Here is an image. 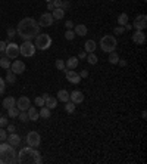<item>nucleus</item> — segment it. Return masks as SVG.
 <instances>
[{
	"mask_svg": "<svg viewBox=\"0 0 147 164\" xmlns=\"http://www.w3.org/2000/svg\"><path fill=\"white\" fill-rule=\"evenodd\" d=\"M16 34L24 40H31L37 34H40V25L31 16L22 18L19 21V24L16 25Z\"/></svg>",
	"mask_w": 147,
	"mask_h": 164,
	"instance_id": "1",
	"label": "nucleus"
},
{
	"mask_svg": "<svg viewBox=\"0 0 147 164\" xmlns=\"http://www.w3.org/2000/svg\"><path fill=\"white\" fill-rule=\"evenodd\" d=\"M16 163L19 164H41L43 157H41L40 151L33 146H25L16 154Z\"/></svg>",
	"mask_w": 147,
	"mask_h": 164,
	"instance_id": "2",
	"label": "nucleus"
},
{
	"mask_svg": "<svg viewBox=\"0 0 147 164\" xmlns=\"http://www.w3.org/2000/svg\"><path fill=\"white\" fill-rule=\"evenodd\" d=\"M16 151L10 144H0V164L16 163Z\"/></svg>",
	"mask_w": 147,
	"mask_h": 164,
	"instance_id": "3",
	"label": "nucleus"
},
{
	"mask_svg": "<svg viewBox=\"0 0 147 164\" xmlns=\"http://www.w3.org/2000/svg\"><path fill=\"white\" fill-rule=\"evenodd\" d=\"M118 46V40L116 37L112 34H106L101 37L100 40V49L105 52V53H110V52H115V49Z\"/></svg>",
	"mask_w": 147,
	"mask_h": 164,
	"instance_id": "4",
	"label": "nucleus"
},
{
	"mask_svg": "<svg viewBox=\"0 0 147 164\" xmlns=\"http://www.w3.org/2000/svg\"><path fill=\"white\" fill-rule=\"evenodd\" d=\"M34 46H35V49H40V50H47V49L52 46V37L49 34H46V33L37 34L35 36Z\"/></svg>",
	"mask_w": 147,
	"mask_h": 164,
	"instance_id": "5",
	"label": "nucleus"
},
{
	"mask_svg": "<svg viewBox=\"0 0 147 164\" xmlns=\"http://www.w3.org/2000/svg\"><path fill=\"white\" fill-rule=\"evenodd\" d=\"M35 46H34V43L31 40H25L22 44L19 46V53L22 56H25V58H31L35 55Z\"/></svg>",
	"mask_w": 147,
	"mask_h": 164,
	"instance_id": "6",
	"label": "nucleus"
},
{
	"mask_svg": "<svg viewBox=\"0 0 147 164\" xmlns=\"http://www.w3.org/2000/svg\"><path fill=\"white\" fill-rule=\"evenodd\" d=\"M5 55L9 59H15L19 56V46L16 43H7L6 49H5Z\"/></svg>",
	"mask_w": 147,
	"mask_h": 164,
	"instance_id": "7",
	"label": "nucleus"
},
{
	"mask_svg": "<svg viewBox=\"0 0 147 164\" xmlns=\"http://www.w3.org/2000/svg\"><path fill=\"white\" fill-rule=\"evenodd\" d=\"M41 142V136L37 132H30L27 135V144L28 146H33V148H38Z\"/></svg>",
	"mask_w": 147,
	"mask_h": 164,
	"instance_id": "8",
	"label": "nucleus"
},
{
	"mask_svg": "<svg viewBox=\"0 0 147 164\" xmlns=\"http://www.w3.org/2000/svg\"><path fill=\"white\" fill-rule=\"evenodd\" d=\"M147 27V16L146 15H138L135 21H134L133 24V28L134 30H143L144 31V28Z\"/></svg>",
	"mask_w": 147,
	"mask_h": 164,
	"instance_id": "9",
	"label": "nucleus"
},
{
	"mask_svg": "<svg viewBox=\"0 0 147 164\" xmlns=\"http://www.w3.org/2000/svg\"><path fill=\"white\" fill-rule=\"evenodd\" d=\"M10 71L12 73H15V74L18 75V74H22L24 71H25V64L22 61H19V59H16V61H14L12 64H10Z\"/></svg>",
	"mask_w": 147,
	"mask_h": 164,
	"instance_id": "10",
	"label": "nucleus"
},
{
	"mask_svg": "<svg viewBox=\"0 0 147 164\" xmlns=\"http://www.w3.org/2000/svg\"><path fill=\"white\" fill-rule=\"evenodd\" d=\"M30 107H31V101H30L28 96H21L19 99L16 101V108L19 111H27Z\"/></svg>",
	"mask_w": 147,
	"mask_h": 164,
	"instance_id": "11",
	"label": "nucleus"
},
{
	"mask_svg": "<svg viewBox=\"0 0 147 164\" xmlns=\"http://www.w3.org/2000/svg\"><path fill=\"white\" fill-rule=\"evenodd\" d=\"M53 21L54 19H53V16H52V14H43L37 22H38L40 27H50L53 24Z\"/></svg>",
	"mask_w": 147,
	"mask_h": 164,
	"instance_id": "12",
	"label": "nucleus"
},
{
	"mask_svg": "<svg viewBox=\"0 0 147 164\" xmlns=\"http://www.w3.org/2000/svg\"><path fill=\"white\" fill-rule=\"evenodd\" d=\"M133 41L135 44H144L146 43V33L143 30H135L133 34Z\"/></svg>",
	"mask_w": 147,
	"mask_h": 164,
	"instance_id": "13",
	"label": "nucleus"
},
{
	"mask_svg": "<svg viewBox=\"0 0 147 164\" xmlns=\"http://www.w3.org/2000/svg\"><path fill=\"white\" fill-rule=\"evenodd\" d=\"M69 101L74 102L75 105H77V103H81L82 101H84V93L80 92V90H74V92L69 93Z\"/></svg>",
	"mask_w": 147,
	"mask_h": 164,
	"instance_id": "14",
	"label": "nucleus"
},
{
	"mask_svg": "<svg viewBox=\"0 0 147 164\" xmlns=\"http://www.w3.org/2000/svg\"><path fill=\"white\" fill-rule=\"evenodd\" d=\"M66 78H68V82L72 83V84H78L81 82L80 74L77 71H74V69H69V71L66 69Z\"/></svg>",
	"mask_w": 147,
	"mask_h": 164,
	"instance_id": "15",
	"label": "nucleus"
},
{
	"mask_svg": "<svg viewBox=\"0 0 147 164\" xmlns=\"http://www.w3.org/2000/svg\"><path fill=\"white\" fill-rule=\"evenodd\" d=\"M87 31H88V28H87V25H84V24L74 25V33H75V36H80V37L87 36Z\"/></svg>",
	"mask_w": 147,
	"mask_h": 164,
	"instance_id": "16",
	"label": "nucleus"
},
{
	"mask_svg": "<svg viewBox=\"0 0 147 164\" xmlns=\"http://www.w3.org/2000/svg\"><path fill=\"white\" fill-rule=\"evenodd\" d=\"M78 58L77 56H71V58H68V61L65 62V67H66V69H75L77 67H78Z\"/></svg>",
	"mask_w": 147,
	"mask_h": 164,
	"instance_id": "17",
	"label": "nucleus"
},
{
	"mask_svg": "<svg viewBox=\"0 0 147 164\" xmlns=\"http://www.w3.org/2000/svg\"><path fill=\"white\" fill-rule=\"evenodd\" d=\"M7 142H9V144L12 145V146H15V148H16V146H19L21 145V137L18 136V135H16V133H10V135H9V137H7L6 139Z\"/></svg>",
	"mask_w": 147,
	"mask_h": 164,
	"instance_id": "18",
	"label": "nucleus"
},
{
	"mask_svg": "<svg viewBox=\"0 0 147 164\" xmlns=\"http://www.w3.org/2000/svg\"><path fill=\"white\" fill-rule=\"evenodd\" d=\"M84 49H85L87 53H93V52H96V49H97V44H96L94 40H87L84 43Z\"/></svg>",
	"mask_w": 147,
	"mask_h": 164,
	"instance_id": "19",
	"label": "nucleus"
},
{
	"mask_svg": "<svg viewBox=\"0 0 147 164\" xmlns=\"http://www.w3.org/2000/svg\"><path fill=\"white\" fill-rule=\"evenodd\" d=\"M52 16H53V19H56V21L63 19V16H65V9H62V7H54Z\"/></svg>",
	"mask_w": 147,
	"mask_h": 164,
	"instance_id": "20",
	"label": "nucleus"
},
{
	"mask_svg": "<svg viewBox=\"0 0 147 164\" xmlns=\"http://www.w3.org/2000/svg\"><path fill=\"white\" fill-rule=\"evenodd\" d=\"M27 114H28V118H30V120H33V121H37V120L40 118V116H38V111L34 108V107H30V108L27 109Z\"/></svg>",
	"mask_w": 147,
	"mask_h": 164,
	"instance_id": "21",
	"label": "nucleus"
},
{
	"mask_svg": "<svg viewBox=\"0 0 147 164\" xmlns=\"http://www.w3.org/2000/svg\"><path fill=\"white\" fill-rule=\"evenodd\" d=\"M15 105H16V99H15L14 96H7V98L3 99V107L6 109H9L10 107H15Z\"/></svg>",
	"mask_w": 147,
	"mask_h": 164,
	"instance_id": "22",
	"label": "nucleus"
},
{
	"mask_svg": "<svg viewBox=\"0 0 147 164\" xmlns=\"http://www.w3.org/2000/svg\"><path fill=\"white\" fill-rule=\"evenodd\" d=\"M44 105H46L49 109H54L56 107H58V99L53 98V96H49V98L46 99V102H44Z\"/></svg>",
	"mask_w": 147,
	"mask_h": 164,
	"instance_id": "23",
	"label": "nucleus"
},
{
	"mask_svg": "<svg viewBox=\"0 0 147 164\" xmlns=\"http://www.w3.org/2000/svg\"><path fill=\"white\" fill-rule=\"evenodd\" d=\"M58 101H60V102H68V101H69V93H68V90L62 89L58 92Z\"/></svg>",
	"mask_w": 147,
	"mask_h": 164,
	"instance_id": "24",
	"label": "nucleus"
},
{
	"mask_svg": "<svg viewBox=\"0 0 147 164\" xmlns=\"http://www.w3.org/2000/svg\"><path fill=\"white\" fill-rule=\"evenodd\" d=\"M38 116H40L41 118H50V116H52V109H49L46 105H44V107H41Z\"/></svg>",
	"mask_w": 147,
	"mask_h": 164,
	"instance_id": "25",
	"label": "nucleus"
},
{
	"mask_svg": "<svg viewBox=\"0 0 147 164\" xmlns=\"http://www.w3.org/2000/svg\"><path fill=\"white\" fill-rule=\"evenodd\" d=\"M107 61H109V64H112V65H116L118 61H119V56H118L116 52H110V53H109V58H107Z\"/></svg>",
	"mask_w": 147,
	"mask_h": 164,
	"instance_id": "26",
	"label": "nucleus"
},
{
	"mask_svg": "<svg viewBox=\"0 0 147 164\" xmlns=\"http://www.w3.org/2000/svg\"><path fill=\"white\" fill-rule=\"evenodd\" d=\"M19 109L16 108V105H15V107H10V108L7 109V116L10 117V118H16V117L19 116Z\"/></svg>",
	"mask_w": 147,
	"mask_h": 164,
	"instance_id": "27",
	"label": "nucleus"
},
{
	"mask_svg": "<svg viewBox=\"0 0 147 164\" xmlns=\"http://www.w3.org/2000/svg\"><path fill=\"white\" fill-rule=\"evenodd\" d=\"M85 58H87V62L88 64H90V65H96V64H97V61H99V58H97V55L94 53H87V56H85Z\"/></svg>",
	"mask_w": 147,
	"mask_h": 164,
	"instance_id": "28",
	"label": "nucleus"
},
{
	"mask_svg": "<svg viewBox=\"0 0 147 164\" xmlns=\"http://www.w3.org/2000/svg\"><path fill=\"white\" fill-rule=\"evenodd\" d=\"M6 83H9V84H15L16 83V74L12 73V71H9V69H7V74H6Z\"/></svg>",
	"mask_w": 147,
	"mask_h": 164,
	"instance_id": "29",
	"label": "nucleus"
},
{
	"mask_svg": "<svg viewBox=\"0 0 147 164\" xmlns=\"http://www.w3.org/2000/svg\"><path fill=\"white\" fill-rule=\"evenodd\" d=\"M0 67H2L3 69H9V68H10V61H9V58L3 56V58L0 59Z\"/></svg>",
	"mask_w": 147,
	"mask_h": 164,
	"instance_id": "30",
	"label": "nucleus"
},
{
	"mask_svg": "<svg viewBox=\"0 0 147 164\" xmlns=\"http://www.w3.org/2000/svg\"><path fill=\"white\" fill-rule=\"evenodd\" d=\"M118 24L122 25V27H124L125 24H128V15L125 14V12H124V14H121L119 16H118Z\"/></svg>",
	"mask_w": 147,
	"mask_h": 164,
	"instance_id": "31",
	"label": "nucleus"
},
{
	"mask_svg": "<svg viewBox=\"0 0 147 164\" xmlns=\"http://www.w3.org/2000/svg\"><path fill=\"white\" fill-rule=\"evenodd\" d=\"M66 105H65V111H66L68 114H72L74 111H75V103L71 102V101H68V102H65Z\"/></svg>",
	"mask_w": 147,
	"mask_h": 164,
	"instance_id": "32",
	"label": "nucleus"
},
{
	"mask_svg": "<svg viewBox=\"0 0 147 164\" xmlns=\"http://www.w3.org/2000/svg\"><path fill=\"white\" fill-rule=\"evenodd\" d=\"M56 68L60 69V71H66V67H65V61H62V59H58V61H56Z\"/></svg>",
	"mask_w": 147,
	"mask_h": 164,
	"instance_id": "33",
	"label": "nucleus"
},
{
	"mask_svg": "<svg viewBox=\"0 0 147 164\" xmlns=\"http://www.w3.org/2000/svg\"><path fill=\"white\" fill-rule=\"evenodd\" d=\"M19 120L21 121H22V123H27L28 120H30V118H28V114H27V111H21L19 112Z\"/></svg>",
	"mask_w": 147,
	"mask_h": 164,
	"instance_id": "34",
	"label": "nucleus"
},
{
	"mask_svg": "<svg viewBox=\"0 0 147 164\" xmlns=\"http://www.w3.org/2000/svg\"><path fill=\"white\" fill-rule=\"evenodd\" d=\"M65 39L69 40V41L75 39V33H74V30H66V33H65Z\"/></svg>",
	"mask_w": 147,
	"mask_h": 164,
	"instance_id": "35",
	"label": "nucleus"
},
{
	"mask_svg": "<svg viewBox=\"0 0 147 164\" xmlns=\"http://www.w3.org/2000/svg\"><path fill=\"white\" fill-rule=\"evenodd\" d=\"M34 102H35L37 107H44V102H46V101H44V98H43V96H37Z\"/></svg>",
	"mask_w": 147,
	"mask_h": 164,
	"instance_id": "36",
	"label": "nucleus"
},
{
	"mask_svg": "<svg viewBox=\"0 0 147 164\" xmlns=\"http://www.w3.org/2000/svg\"><path fill=\"white\" fill-rule=\"evenodd\" d=\"M15 36H16V28H7V37L14 39Z\"/></svg>",
	"mask_w": 147,
	"mask_h": 164,
	"instance_id": "37",
	"label": "nucleus"
},
{
	"mask_svg": "<svg viewBox=\"0 0 147 164\" xmlns=\"http://www.w3.org/2000/svg\"><path fill=\"white\" fill-rule=\"evenodd\" d=\"M5 89H6V82H5L2 77H0V95L5 92Z\"/></svg>",
	"mask_w": 147,
	"mask_h": 164,
	"instance_id": "38",
	"label": "nucleus"
},
{
	"mask_svg": "<svg viewBox=\"0 0 147 164\" xmlns=\"http://www.w3.org/2000/svg\"><path fill=\"white\" fill-rule=\"evenodd\" d=\"M125 33V27H122V25H119V27H116L115 28V34H124Z\"/></svg>",
	"mask_w": 147,
	"mask_h": 164,
	"instance_id": "39",
	"label": "nucleus"
},
{
	"mask_svg": "<svg viewBox=\"0 0 147 164\" xmlns=\"http://www.w3.org/2000/svg\"><path fill=\"white\" fill-rule=\"evenodd\" d=\"M6 139H7L6 130H3L2 127H0V141H6Z\"/></svg>",
	"mask_w": 147,
	"mask_h": 164,
	"instance_id": "40",
	"label": "nucleus"
},
{
	"mask_svg": "<svg viewBox=\"0 0 147 164\" xmlns=\"http://www.w3.org/2000/svg\"><path fill=\"white\" fill-rule=\"evenodd\" d=\"M5 126H7V117L0 116V127H5Z\"/></svg>",
	"mask_w": 147,
	"mask_h": 164,
	"instance_id": "41",
	"label": "nucleus"
},
{
	"mask_svg": "<svg viewBox=\"0 0 147 164\" xmlns=\"http://www.w3.org/2000/svg\"><path fill=\"white\" fill-rule=\"evenodd\" d=\"M6 41H3V40H0V52L2 53H5V49H6Z\"/></svg>",
	"mask_w": 147,
	"mask_h": 164,
	"instance_id": "42",
	"label": "nucleus"
},
{
	"mask_svg": "<svg viewBox=\"0 0 147 164\" xmlns=\"http://www.w3.org/2000/svg\"><path fill=\"white\" fill-rule=\"evenodd\" d=\"M65 27H66V30H72V28H74V22H72V21H66V22H65Z\"/></svg>",
	"mask_w": 147,
	"mask_h": 164,
	"instance_id": "43",
	"label": "nucleus"
},
{
	"mask_svg": "<svg viewBox=\"0 0 147 164\" xmlns=\"http://www.w3.org/2000/svg\"><path fill=\"white\" fill-rule=\"evenodd\" d=\"M80 77H81V78H87V77H88V71H87V69H82V71L80 73Z\"/></svg>",
	"mask_w": 147,
	"mask_h": 164,
	"instance_id": "44",
	"label": "nucleus"
},
{
	"mask_svg": "<svg viewBox=\"0 0 147 164\" xmlns=\"http://www.w3.org/2000/svg\"><path fill=\"white\" fill-rule=\"evenodd\" d=\"M52 3H53L54 7H62V0H53Z\"/></svg>",
	"mask_w": 147,
	"mask_h": 164,
	"instance_id": "45",
	"label": "nucleus"
},
{
	"mask_svg": "<svg viewBox=\"0 0 147 164\" xmlns=\"http://www.w3.org/2000/svg\"><path fill=\"white\" fill-rule=\"evenodd\" d=\"M15 129H16V127H15L14 124H9V127H7V130H9V133H14V132H15Z\"/></svg>",
	"mask_w": 147,
	"mask_h": 164,
	"instance_id": "46",
	"label": "nucleus"
},
{
	"mask_svg": "<svg viewBox=\"0 0 147 164\" xmlns=\"http://www.w3.org/2000/svg\"><path fill=\"white\" fill-rule=\"evenodd\" d=\"M85 56H87V52H80V56H78V59H85Z\"/></svg>",
	"mask_w": 147,
	"mask_h": 164,
	"instance_id": "47",
	"label": "nucleus"
},
{
	"mask_svg": "<svg viewBox=\"0 0 147 164\" xmlns=\"http://www.w3.org/2000/svg\"><path fill=\"white\" fill-rule=\"evenodd\" d=\"M118 64H119L121 67H127V61H124V59H119V61H118Z\"/></svg>",
	"mask_w": 147,
	"mask_h": 164,
	"instance_id": "48",
	"label": "nucleus"
},
{
	"mask_svg": "<svg viewBox=\"0 0 147 164\" xmlns=\"http://www.w3.org/2000/svg\"><path fill=\"white\" fill-rule=\"evenodd\" d=\"M69 7V3L68 2H62V9H68Z\"/></svg>",
	"mask_w": 147,
	"mask_h": 164,
	"instance_id": "49",
	"label": "nucleus"
},
{
	"mask_svg": "<svg viewBox=\"0 0 147 164\" xmlns=\"http://www.w3.org/2000/svg\"><path fill=\"white\" fill-rule=\"evenodd\" d=\"M47 9H49V11H53V9H54V6H53V3H52V2L47 5Z\"/></svg>",
	"mask_w": 147,
	"mask_h": 164,
	"instance_id": "50",
	"label": "nucleus"
},
{
	"mask_svg": "<svg viewBox=\"0 0 147 164\" xmlns=\"http://www.w3.org/2000/svg\"><path fill=\"white\" fill-rule=\"evenodd\" d=\"M141 117H143V118H146V117H147V112H146V111H143V112H141Z\"/></svg>",
	"mask_w": 147,
	"mask_h": 164,
	"instance_id": "51",
	"label": "nucleus"
},
{
	"mask_svg": "<svg viewBox=\"0 0 147 164\" xmlns=\"http://www.w3.org/2000/svg\"><path fill=\"white\" fill-rule=\"evenodd\" d=\"M49 96H50V95H49V93H44V95H43V98H44V101H46V99H47V98H49Z\"/></svg>",
	"mask_w": 147,
	"mask_h": 164,
	"instance_id": "52",
	"label": "nucleus"
},
{
	"mask_svg": "<svg viewBox=\"0 0 147 164\" xmlns=\"http://www.w3.org/2000/svg\"><path fill=\"white\" fill-rule=\"evenodd\" d=\"M46 2H49V3H50V2H53V0H46Z\"/></svg>",
	"mask_w": 147,
	"mask_h": 164,
	"instance_id": "53",
	"label": "nucleus"
},
{
	"mask_svg": "<svg viewBox=\"0 0 147 164\" xmlns=\"http://www.w3.org/2000/svg\"><path fill=\"white\" fill-rule=\"evenodd\" d=\"M110 2H115V0H110Z\"/></svg>",
	"mask_w": 147,
	"mask_h": 164,
	"instance_id": "54",
	"label": "nucleus"
}]
</instances>
